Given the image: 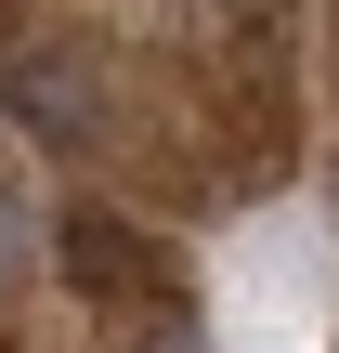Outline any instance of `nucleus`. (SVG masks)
<instances>
[{"mask_svg":"<svg viewBox=\"0 0 339 353\" xmlns=\"http://www.w3.org/2000/svg\"><path fill=\"white\" fill-rule=\"evenodd\" d=\"M144 353H196V327H183V314H170V327H157V341H144Z\"/></svg>","mask_w":339,"mask_h":353,"instance_id":"4","label":"nucleus"},{"mask_svg":"<svg viewBox=\"0 0 339 353\" xmlns=\"http://www.w3.org/2000/svg\"><path fill=\"white\" fill-rule=\"evenodd\" d=\"M65 288H91V301H144V288H170V262H157L118 210H65Z\"/></svg>","mask_w":339,"mask_h":353,"instance_id":"2","label":"nucleus"},{"mask_svg":"<svg viewBox=\"0 0 339 353\" xmlns=\"http://www.w3.org/2000/svg\"><path fill=\"white\" fill-rule=\"evenodd\" d=\"M0 105H13L39 144H105V131H118V79H105V52H78V39H26V52L0 65Z\"/></svg>","mask_w":339,"mask_h":353,"instance_id":"1","label":"nucleus"},{"mask_svg":"<svg viewBox=\"0 0 339 353\" xmlns=\"http://www.w3.org/2000/svg\"><path fill=\"white\" fill-rule=\"evenodd\" d=\"M26 262H39V223H26V210H13V196H0V288H13V275H26Z\"/></svg>","mask_w":339,"mask_h":353,"instance_id":"3","label":"nucleus"}]
</instances>
